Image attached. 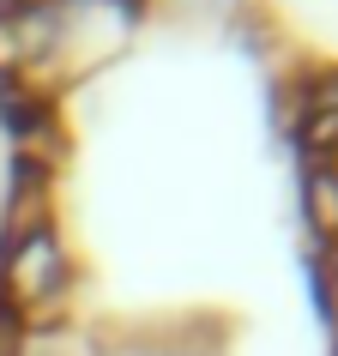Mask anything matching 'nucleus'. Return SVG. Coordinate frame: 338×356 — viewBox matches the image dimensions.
<instances>
[{
  "mask_svg": "<svg viewBox=\"0 0 338 356\" xmlns=\"http://www.w3.org/2000/svg\"><path fill=\"white\" fill-rule=\"evenodd\" d=\"M67 290H73V254H67L55 224L0 242V296L24 314V326L49 308H61Z\"/></svg>",
  "mask_w": 338,
  "mask_h": 356,
  "instance_id": "1",
  "label": "nucleus"
},
{
  "mask_svg": "<svg viewBox=\"0 0 338 356\" xmlns=\"http://www.w3.org/2000/svg\"><path fill=\"white\" fill-rule=\"evenodd\" d=\"M302 211H308L314 248H338V163L332 157H308V169H302Z\"/></svg>",
  "mask_w": 338,
  "mask_h": 356,
  "instance_id": "2",
  "label": "nucleus"
},
{
  "mask_svg": "<svg viewBox=\"0 0 338 356\" xmlns=\"http://www.w3.org/2000/svg\"><path fill=\"white\" fill-rule=\"evenodd\" d=\"M24 344H31V326H24V314L13 302L0 296V356H24Z\"/></svg>",
  "mask_w": 338,
  "mask_h": 356,
  "instance_id": "3",
  "label": "nucleus"
}]
</instances>
